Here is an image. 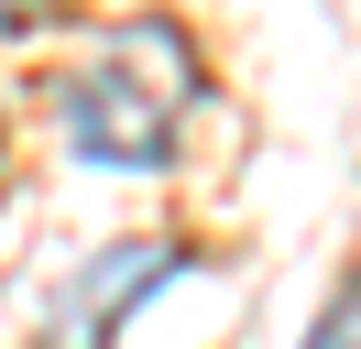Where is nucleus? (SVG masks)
I'll list each match as a JSON object with an SVG mask.
<instances>
[{
	"mask_svg": "<svg viewBox=\"0 0 361 349\" xmlns=\"http://www.w3.org/2000/svg\"><path fill=\"white\" fill-rule=\"evenodd\" d=\"M186 87H197L186 33H176V22H154V11H132V22H110V33H99L88 65H66V77H55V120H66V142L88 153V164H132V174H142V164H164V153H176Z\"/></svg>",
	"mask_w": 361,
	"mask_h": 349,
	"instance_id": "obj_1",
	"label": "nucleus"
},
{
	"mask_svg": "<svg viewBox=\"0 0 361 349\" xmlns=\"http://www.w3.org/2000/svg\"><path fill=\"white\" fill-rule=\"evenodd\" d=\"M164 273H176V240H110L99 262H77V284H66V305H55L44 349H110L121 317H132Z\"/></svg>",
	"mask_w": 361,
	"mask_h": 349,
	"instance_id": "obj_2",
	"label": "nucleus"
},
{
	"mask_svg": "<svg viewBox=\"0 0 361 349\" xmlns=\"http://www.w3.org/2000/svg\"><path fill=\"white\" fill-rule=\"evenodd\" d=\"M317 327H329V338H339V349H361V273H350V284H339V305H329V317H317Z\"/></svg>",
	"mask_w": 361,
	"mask_h": 349,
	"instance_id": "obj_3",
	"label": "nucleus"
},
{
	"mask_svg": "<svg viewBox=\"0 0 361 349\" xmlns=\"http://www.w3.org/2000/svg\"><path fill=\"white\" fill-rule=\"evenodd\" d=\"M33 22H55V0H0V33H33Z\"/></svg>",
	"mask_w": 361,
	"mask_h": 349,
	"instance_id": "obj_4",
	"label": "nucleus"
},
{
	"mask_svg": "<svg viewBox=\"0 0 361 349\" xmlns=\"http://www.w3.org/2000/svg\"><path fill=\"white\" fill-rule=\"evenodd\" d=\"M0 164H11V120H0Z\"/></svg>",
	"mask_w": 361,
	"mask_h": 349,
	"instance_id": "obj_5",
	"label": "nucleus"
},
{
	"mask_svg": "<svg viewBox=\"0 0 361 349\" xmlns=\"http://www.w3.org/2000/svg\"><path fill=\"white\" fill-rule=\"evenodd\" d=\"M307 349H339V338H329V327H317V338H307Z\"/></svg>",
	"mask_w": 361,
	"mask_h": 349,
	"instance_id": "obj_6",
	"label": "nucleus"
}]
</instances>
